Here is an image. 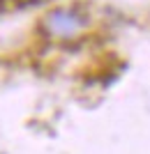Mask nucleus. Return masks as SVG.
<instances>
[{
  "label": "nucleus",
  "mask_w": 150,
  "mask_h": 154,
  "mask_svg": "<svg viewBox=\"0 0 150 154\" xmlns=\"http://www.w3.org/2000/svg\"><path fill=\"white\" fill-rule=\"evenodd\" d=\"M46 28L53 32V35H74V32L81 28V19H78L74 12L69 9H53L49 16H46Z\"/></svg>",
  "instance_id": "nucleus-1"
}]
</instances>
